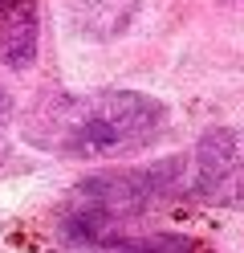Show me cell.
<instances>
[{
  "mask_svg": "<svg viewBox=\"0 0 244 253\" xmlns=\"http://www.w3.org/2000/svg\"><path fill=\"white\" fill-rule=\"evenodd\" d=\"M167 123V102L142 90L41 94L21 115V139L61 160H114L155 143Z\"/></svg>",
  "mask_w": 244,
  "mask_h": 253,
  "instance_id": "1",
  "label": "cell"
},
{
  "mask_svg": "<svg viewBox=\"0 0 244 253\" xmlns=\"http://www.w3.org/2000/svg\"><path fill=\"white\" fill-rule=\"evenodd\" d=\"M41 45L37 0H0V61L8 70H29Z\"/></svg>",
  "mask_w": 244,
  "mask_h": 253,
  "instance_id": "3",
  "label": "cell"
},
{
  "mask_svg": "<svg viewBox=\"0 0 244 253\" xmlns=\"http://www.w3.org/2000/svg\"><path fill=\"white\" fill-rule=\"evenodd\" d=\"M8 119H12V94H8L4 86H0V126H4Z\"/></svg>",
  "mask_w": 244,
  "mask_h": 253,
  "instance_id": "4",
  "label": "cell"
},
{
  "mask_svg": "<svg viewBox=\"0 0 244 253\" xmlns=\"http://www.w3.org/2000/svg\"><path fill=\"white\" fill-rule=\"evenodd\" d=\"M179 192L183 200L208 209L244 212V131L211 126L195 139V147L179 155Z\"/></svg>",
  "mask_w": 244,
  "mask_h": 253,
  "instance_id": "2",
  "label": "cell"
}]
</instances>
